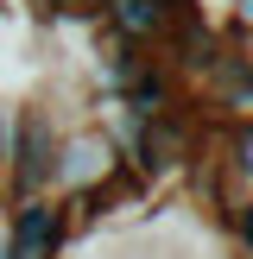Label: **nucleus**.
Segmentation results:
<instances>
[{"label": "nucleus", "mask_w": 253, "mask_h": 259, "mask_svg": "<svg viewBox=\"0 0 253 259\" xmlns=\"http://www.w3.org/2000/svg\"><path fill=\"white\" fill-rule=\"evenodd\" d=\"M57 133H63V120L51 114V101H19V108H7L0 202L45 196V190H51V171H57Z\"/></svg>", "instance_id": "nucleus-1"}, {"label": "nucleus", "mask_w": 253, "mask_h": 259, "mask_svg": "<svg viewBox=\"0 0 253 259\" xmlns=\"http://www.w3.org/2000/svg\"><path fill=\"white\" fill-rule=\"evenodd\" d=\"M108 177H120V146H114V133L89 114V120L63 126L57 133V171H51V196L63 202H82L95 196Z\"/></svg>", "instance_id": "nucleus-2"}, {"label": "nucleus", "mask_w": 253, "mask_h": 259, "mask_svg": "<svg viewBox=\"0 0 253 259\" xmlns=\"http://www.w3.org/2000/svg\"><path fill=\"white\" fill-rule=\"evenodd\" d=\"M70 209L63 196H19L7 202V228H0V259H63L70 253Z\"/></svg>", "instance_id": "nucleus-3"}, {"label": "nucleus", "mask_w": 253, "mask_h": 259, "mask_svg": "<svg viewBox=\"0 0 253 259\" xmlns=\"http://www.w3.org/2000/svg\"><path fill=\"white\" fill-rule=\"evenodd\" d=\"M184 13H190L184 0H101L95 32L120 38V45H133V51H164V38L177 32Z\"/></svg>", "instance_id": "nucleus-4"}, {"label": "nucleus", "mask_w": 253, "mask_h": 259, "mask_svg": "<svg viewBox=\"0 0 253 259\" xmlns=\"http://www.w3.org/2000/svg\"><path fill=\"white\" fill-rule=\"evenodd\" d=\"M32 13L45 25H95L101 19V0H32Z\"/></svg>", "instance_id": "nucleus-5"}, {"label": "nucleus", "mask_w": 253, "mask_h": 259, "mask_svg": "<svg viewBox=\"0 0 253 259\" xmlns=\"http://www.w3.org/2000/svg\"><path fill=\"white\" fill-rule=\"evenodd\" d=\"M0 164H7V108H0ZM7 209V202H0Z\"/></svg>", "instance_id": "nucleus-6"}, {"label": "nucleus", "mask_w": 253, "mask_h": 259, "mask_svg": "<svg viewBox=\"0 0 253 259\" xmlns=\"http://www.w3.org/2000/svg\"><path fill=\"white\" fill-rule=\"evenodd\" d=\"M25 7H32V0H25Z\"/></svg>", "instance_id": "nucleus-7"}]
</instances>
